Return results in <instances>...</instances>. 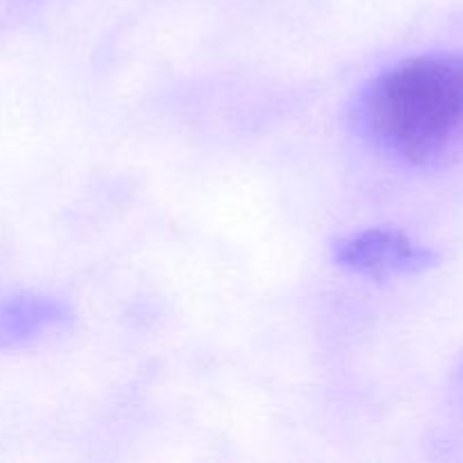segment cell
<instances>
[{
	"label": "cell",
	"instance_id": "6da1fadb",
	"mask_svg": "<svg viewBox=\"0 0 463 463\" xmlns=\"http://www.w3.org/2000/svg\"><path fill=\"white\" fill-rule=\"evenodd\" d=\"M357 134L407 165L437 170L463 156V54L402 59L353 102Z\"/></svg>",
	"mask_w": 463,
	"mask_h": 463
},
{
	"label": "cell",
	"instance_id": "7a4b0ae2",
	"mask_svg": "<svg viewBox=\"0 0 463 463\" xmlns=\"http://www.w3.org/2000/svg\"><path fill=\"white\" fill-rule=\"evenodd\" d=\"M333 258L339 267L369 279L423 274L439 265V253L396 229H366L337 240Z\"/></svg>",
	"mask_w": 463,
	"mask_h": 463
},
{
	"label": "cell",
	"instance_id": "3957f363",
	"mask_svg": "<svg viewBox=\"0 0 463 463\" xmlns=\"http://www.w3.org/2000/svg\"><path fill=\"white\" fill-rule=\"evenodd\" d=\"M71 321L63 301L39 294H21L0 306V346L27 344Z\"/></svg>",
	"mask_w": 463,
	"mask_h": 463
},
{
	"label": "cell",
	"instance_id": "277c9868",
	"mask_svg": "<svg viewBox=\"0 0 463 463\" xmlns=\"http://www.w3.org/2000/svg\"><path fill=\"white\" fill-rule=\"evenodd\" d=\"M459 375H461V380H463V362H461V366H459Z\"/></svg>",
	"mask_w": 463,
	"mask_h": 463
}]
</instances>
